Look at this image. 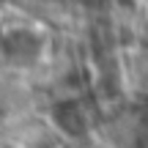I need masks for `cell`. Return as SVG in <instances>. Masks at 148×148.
<instances>
[{
	"label": "cell",
	"instance_id": "cell-1",
	"mask_svg": "<svg viewBox=\"0 0 148 148\" xmlns=\"http://www.w3.org/2000/svg\"><path fill=\"white\" fill-rule=\"evenodd\" d=\"M41 38L36 36L33 30H25V27H16V30H8L3 33V38H0V49H3V55L11 60V63L16 66H30L38 60V55H41Z\"/></svg>",
	"mask_w": 148,
	"mask_h": 148
},
{
	"label": "cell",
	"instance_id": "cell-2",
	"mask_svg": "<svg viewBox=\"0 0 148 148\" xmlns=\"http://www.w3.org/2000/svg\"><path fill=\"white\" fill-rule=\"evenodd\" d=\"M52 121L58 123V129L66 132V134H85L88 132V115H85V110L74 99H66V101H60V104H55Z\"/></svg>",
	"mask_w": 148,
	"mask_h": 148
}]
</instances>
